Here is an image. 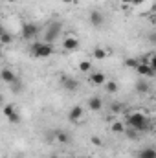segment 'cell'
Here are the masks:
<instances>
[{
  "mask_svg": "<svg viewBox=\"0 0 156 158\" xmlns=\"http://www.w3.org/2000/svg\"><path fill=\"white\" fill-rule=\"evenodd\" d=\"M127 125L130 129H136V131L143 132V131L149 129V119H147L145 114H142V112H130L129 118H127Z\"/></svg>",
  "mask_w": 156,
  "mask_h": 158,
  "instance_id": "6da1fadb",
  "label": "cell"
},
{
  "mask_svg": "<svg viewBox=\"0 0 156 158\" xmlns=\"http://www.w3.org/2000/svg\"><path fill=\"white\" fill-rule=\"evenodd\" d=\"M30 50H31V53H33L35 57H40V59L50 57V55L53 53V46L48 44V42H44V40H40V42H33V44L30 46Z\"/></svg>",
  "mask_w": 156,
  "mask_h": 158,
  "instance_id": "7a4b0ae2",
  "label": "cell"
},
{
  "mask_svg": "<svg viewBox=\"0 0 156 158\" xmlns=\"http://www.w3.org/2000/svg\"><path fill=\"white\" fill-rule=\"evenodd\" d=\"M61 30H63V24H61V22H51V24L46 28V31H44V42L51 44L53 40L59 37Z\"/></svg>",
  "mask_w": 156,
  "mask_h": 158,
  "instance_id": "3957f363",
  "label": "cell"
},
{
  "mask_svg": "<svg viewBox=\"0 0 156 158\" xmlns=\"http://www.w3.org/2000/svg\"><path fill=\"white\" fill-rule=\"evenodd\" d=\"M39 33H40V28L37 24H33V22H26L22 26V31H20L22 39H26V40H31L35 37H39Z\"/></svg>",
  "mask_w": 156,
  "mask_h": 158,
  "instance_id": "277c9868",
  "label": "cell"
},
{
  "mask_svg": "<svg viewBox=\"0 0 156 158\" xmlns=\"http://www.w3.org/2000/svg\"><path fill=\"white\" fill-rule=\"evenodd\" d=\"M136 72H138V76H140V77H145V79L153 77V76L156 74L154 70L151 68V64H149V63H140V64L136 66Z\"/></svg>",
  "mask_w": 156,
  "mask_h": 158,
  "instance_id": "5b68a950",
  "label": "cell"
},
{
  "mask_svg": "<svg viewBox=\"0 0 156 158\" xmlns=\"http://www.w3.org/2000/svg\"><path fill=\"white\" fill-rule=\"evenodd\" d=\"M61 85H63V88L68 90V92H74V90H77L79 88V81L77 79L68 77V76H64V77L61 79Z\"/></svg>",
  "mask_w": 156,
  "mask_h": 158,
  "instance_id": "8992f818",
  "label": "cell"
},
{
  "mask_svg": "<svg viewBox=\"0 0 156 158\" xmlns=\"http://www.w3.org/2000/svg\"><path fill=\"white\" fill-rule=\"evenodd\" d=\"M88 20H90V24H92L94 28H101V26L105 24V17H103L101 11H92L90 17H88Z\"/></svg>",
  "mask_w": 156,
  "mask_h": 158,
  "instance_id": "52a82bcc",
  "label": "cell"
},
{
  "mask_svg": "<svg viewBox=\"0 0 156 158\" xmlns=\"http://www.w3.org/2000/svg\"><path fill=\"white\" fill-rule=\"evenodd\" d=\"M88 109H90L92 112L101 110V109H103V99H101V98H97V96L90 98V99H88Z\"/></svg>",
  "mask_w": 156,
  "mask_h": 158,
  "instance_id": "ba28073f",
  "label": "cell"
},
{
  "mask_svg": "<svg viewBox=\"0 0 156 158\" xmlns=\"http://www.w3.org/2000/svg\"><path fill=\"white\" fill-rule=\"evenodd\" d=\"M63 48L66 50V52H74V50H77L79 48V42L76 37H66V39L63 40Z\"/></svg>",
  "mask_w": 156,
  "mask_h": 158,
  "instance_id": "9c48e42d",
  "label": "cell"
},
{
  "mask_svg": "<svg viewBox=\"0 0 156 158\" xmlns=\"http://www.w3.org/2000/svg\"><path fill=\"white\" fill-rule=\"evenodd\" d=\"M17 79L18 77L15 76V72H11L9 68H4V70H2V81H4L6 85H13Z\"/></svg>",
  "mask_w": 156,
  "mask_h": 158,
  "instance_id": "30bf717a",
  "label": "cell"
},
{
  "mask_svg": "<svg viewBox=\"0 0 156 158\" xmlns=\"http://www.w3.org/2000/svg\"><path fill=\"white\" fill-rule=\"evenodd\" d=\"M90 83H94V85H105L107 83V77H105V74L103 72H94V74H90Z\"/></svg>",
  "mask_w": 156,
  "mask_h": 158,
  "instance_id": "8fae6325",
  "label": "cell"
},
{
  "mask_svg": "<svg viewBox=\"0 0 156 158\" xmlns=\"http://www.w3.org/2000/svg\"><path fill=\"white\" fill-rule=\"evenodd\" d=\"M136 90H138V94H147V92L151 90V86H149L147 79H145V77L138 79V83H136Z\"/></svg>",
  "mask_w": 156,
  "mask_h": 158,
  "instance_id": "7c38bea8",
  "label": "cell"
},
{
  "mask_svg": "<svg viewBox=\"0 0 156 158\" xmlns=\"http://www.w3.org/2000/svg\"><path fill=\"white\" fill-rule=\"evenodd\" d=\"M81 116H83V107L76 105V107H72V109H70L68 118L72 119V121H79V119H81Z\"/></svg>",
  "mask_w": 156,
  "mask_h": 158,
  "instance_id": "4fadbf2b",
  "label": "cell"
},
{
  "mask_svg": "<svg viewBox=\"0 0 156 158\" xmlns=\"http://www.w3.org/2000/svg\"><path fill=\"white\" fill-rule=\"evenodd\" d=\"M138 158H156V149L154 147H145L138 153Z\"/></svg>",
  "mask_w": 156,
  "mask_h": 158,
  "instance_id": "5bb4252c",
  "label": "cell"
},
{
  "mask_svg": "<svg viewBox=\"0 0 156 158\" xmlns=\"http://www.w3.org/2000/svg\"><path fill=\"white\" fill-rule=\"evenodd\" d=\"M55 140H57L59 143H68V142H70V136H68V132H64V131H57V132H55Z\"/></svg>",
  "mask_w": 156,
  "mask_h": 158,
  "instance_id": "9a60e30c",
  "label": "cell"
},
{
  "mask_svg": "<svg viewBox=\"0 0 156 158\" xmlns=\"http://www.w3.org/2000/svg\"><path fill=\"white\" fill-rule=\"evenodd\" d=\"M105 88H107L109 94H117V90H119V86H117L116 81H107V83H105Z\"/></svg>",
  "mask_w": 156,
  "mask_h": 158,
  "instance_id": "2e32d148",
  "label": "cell"
},
{
  "mask_svg": "<svg viewBox=\"0 0 156 158\" xmlns=\"http://www.w3.org/2000/svg\"><path fill=\"white\" fill-rule=\"evenodd\" d=\"M0 40H2V44L6 46V44H9V42H13V35L9 33V31H2V35H0Z\"/></svg>",
  "mask_w": 156,
  "mask_h": 158,
  "instance_id": "e0dca14e",
  "label": "cell"
},
{
  "mask_svg": "<svg viewBox=\"0 0 156 158\" xmlns=\"http://www.w3.org/2000/svg\"><path fill=\"white\" fill-rule=\"evenodd\" d=\"M15 112H17L15 105H11V103L4 105V116H6V118H9V116H11V114H15Z\"/></svg>",
  "mask_w": 156,
  "mask_h": 158,
  "instance_id": "ac0fdd59",
  "label": "cell"
},
{
  "mask_svg": "<svg viewBox=\"0 0 156 158\" xmlns=\"http://www.w3.org/2000/svg\"><path fill=\"white\" fill-rule=\"evenodd\" d=\"M94 57L101 61V59H105V57H107V52H105L103 48H94Z\"/></svg>",
  "mask_w": 156,
  "mask_h": 158,
  "instance_id": "d6986e66",
  "label": "cell"
},
{
  "mask_svg": "<svg viewBox=\"0 0 156 158\" xmlns=\"http://www.w3.org/2000/svg\"><path fill=\"white\" fill-rule=\"evenodd\" d=\"M11 90H13V94H20V92H22V83H20V79H17V81L11 85Z\"/></svg>",
  "mask_w": 156,
  "mask_h": 158,
  "instance_id": "ffe728a7",
  "label": "cell"
},
{
  "mask_svg": "<svg viewBox=\"0 0 156 158\" xmlns=\"http://www.w3.org/2000/svg\"><path fill=\"white\" fill-rule=\"evenodd\" d=\"M90 68H92V64H90L88 61H81V63H79V70H81V72H90Z\"/></svg>",
  "mask_w": 156,
  "mask_h": 158,
  "instance_id": "44dd1931",
  "label": "cell"
},
{
  "mask_svg": "<svg viewBox=\"0 0 156 158\" xmlns=\"http://www.w3.org/2000/svg\"><path fill=\"white\" fill-rule=\"evenodd\" d=\"M112 131H114V132H123V131H125V125H123L121 121H114V123H112Z\"/></svg>",
  "mask_w": 156,
  "mask_h": 158,
  "instance_id": "7402d4cb",
  "label": "cell"
},
{
  "mask_svg": "<svg viewBox=\"0 0 156 158\" xmlns=\"http://www.w3.org/2000/svg\"><path fill=\"white\" fill-rule=\"evenodd\" d=\"M125 64H127L129 68H136V66L140 64V61H136V59H127V61H125Z\"/></svg>",
  "mask_w": 156,
  "mask_h": 158,
  "instance_id": "603a6c76",
  "label": "cell"
},
{
  "mask_svg": "<svg viewBox=\"0 0 156 158\" xmlns=\"http://www.w3.org/2000/svg\"><path fill=\"white\" fill-rule=\"evenodd\" d=\"M9 121H11V123H20V116H18V112H15V114H11V116H9Z\"/></svg>",
  "mask_w": 156,
  "mask_h": 158,
  "instance_id": "cb8c5ba5",
  "label": "cell"
},
{
  "mask_svg": "<svg viewBox=\"0 0 156 158\" xmlns=\"http://www.w3.org/2000/svg\"><path fill=\"white\" fill-rule=\"evenodd\" d=\"M149 64H151V68H153V70L156 72V53L153 55V57H151V59H149Z\"/></svg>",
  "mask_w": 156,
  "mask_h": 158,
  "instance_id": "d4e9b609",
  "label": "cell"
},
{
  "mask_svg": "<svg viewBox=\"0 0 156 158\" xmlns=\"http://www.w3.org/2000/svg\"><path fill=\"white\" fill-rule=\"evenodd\" d=\"M92 143H94V145H101L103 142H101V140H99L97 136H92Z\"/></svg>",
  "mask_w": 156,
  "mask_h": 158,
  "instance_id": "484cf974",
  "label": "cell"
},
{
  "mask_svg": "<svg viewBox=\"0 0 156 158\" xmlns=\"http://www.w3.org/2000/svg\"><path fill=\"white\" fill-rule=\"evenodd\" d=\"M147 0H132V6H142V4H145Z\"/></svg>",
  "mask_w": 156,
  "mask_h": 158,
  "instance_id": "4316f807",
  "label": "cell"
},
{
  "mask_svg": "<svg viewBox=\"0 0 156 158\" xmlns=\"http://www.w3.org/2000/svg\"><path fill=\"white\" fill-rule=\"evenodd\" d=\"M121 4H132V0H119Z\"/></svg>",
  "mask_w": 156,
  "mask_h": 158,
  "instance_id": "83f0119b",
  "label": "cell"
},
{
  "mask_svg": "<svg viewBox=\"0 0 156 158\" xmlns=\"http://www.w3.org/2000/svg\"><path fill=\"white\" fill-rule=\"evenodd\" d=\"M151 40H153V42H156V35H151Z\"/></svg>",
  "mask_w": 156,
  "mask_h": 158,
  "instance_id": "f1b7e54d",
  "label": "cell"
},
{
  "mask_svg": "<svg viewBox=\"0 0 156 158\" xmlns=\"http://www.w3.org/2000/svg\"><path fill=\"white\" fill-rule=\"evenodd\" d=\"M7 2H17V0H7Z\"/></svg>",
  "mask_w": 156,
  "mask_h": 158,
  "instance_id": "f546056e",
  "label": "cell"
},
{
  "mask_svg": "<svg viewBox=\"0 0 156 158\" xmlns=\"http://www.w3.org/2000/svg\"><path fill=\"white\" fill-rule=\"evenodd\" d=\"M51 158H59V156H51Z\"/></svg>",
  "mask_w": 156,
  "mask_h": 158,
  "instance_id": "4dcf8cb0",
  "label": "cell"
}]
</instances>
